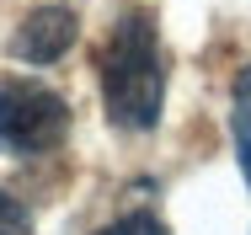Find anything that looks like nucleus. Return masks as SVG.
Masks as SVG:
<instances>
[{
	"label": "nucleus",
	"instance_id": "1",
	"mask_svg": "<svg viewBox=\"0 0 251 235\" xmlns=\"http://www.w3.org/2000/svg\"><path fill=\"white\" fill-rule=\"evenodd\" d=\"M101 102H107V118L128 134H145L160 123L166 59H160V32L145 11L118 16L112 38L101 48Z\"/></svg>",
	"mask_w": 251,
	"mask_h": 235
},
{
	"label": "nucleus",
	"instance_id": "2",
	"mask_svg": "<svg viewBox=\"0 0 251 235\" xmlns=\"http://www.w3.org/2000/svg\"><path fill=\"white\" fill-rule=\"evenodd\" d=\"M70 134L64 96L38 80H5L0 86V150L5 155H43Z\"/></svg>",
	"mask_w": 251,
	"mask_h": 235
},
{
	"label": "nucleus",
	"instance_id": "3",
	"mask_svg": "<svg viewBox=\"0 0 251 235\" xmlns=\"http://www.w3.org/2000/svg\"><path fill=\"white\" fill-rule=\"evenodd\" d=\"M75 32H80V22H75L70 5H38L11 32V59H22V64H53L59 53H70Z\"/></svg>",
	"mask_w": 251,
	"mask_h": 235
},
{
	"label": "nucleus",
	"instance_id": "4",
	"mask_svg": "<svg viewBox=\"0 0 251 235\" xmlns=\"http://www.w3.org/2000/svg\"><path fill=\"white\" fill-rule=\"evenodd\" d=\"M230 134H235V160L251 182V70L235 75V112H230Z\"/></svg>",
	"mask_w": 251,
	"mask_h": 235
},
{
	"label": "nucleus",
	"instance_id": "5",
	"mask_svg": "<svg viewBox=\"0 0 251 235\" xmlns=\"http://www.w3.org/2000/svg\"><path fill=\"white\" fill-rule=\"evenodd\" d=\"M101 235H171L155 214H123V219H112Z\"/></svg>",
	"mask_w": 251,
	"mask_h": 235
},
{
	"label": "nucleus",
	"instance_id": "6",
	"mask_svg": "<svg viewBox=\"0 0 251 235\" xmlns=\"http://www.w3.org/2000/svg\"><path fill=\"white\" fill-rule=\"evenodd\" d=\"M27 230H32V214L0 187V235H27Z\"/></svg>",
	"mask_w": 251,
	"mask_h": 235
}]
</instances>
